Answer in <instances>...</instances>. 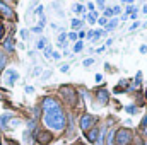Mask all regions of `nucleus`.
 <instances>
[{"instance_id": "1", "label": "nucleus", "mask_w": 147, "mask_h": 145, "mask_svg": "<svg viewBox=\"0 0 147 145\" xmlns=\"http://www.w3.org/2000/svg\"><path fill=\"white\" fill-rule=\"evenodd\" d=\"M43 121L46 123V126H50L53 130H62L65 126V114H63L62 108L51 109V111H45Z\"/></svg>"}, {"instance_id": "2", "label": "nucleus", "mask_w": 147, "mask_h": 145, "mask_svg": "<svg viewBox=\"0 0 147 145\" xmlns=\"http://www.w3.org/2000/svg\"><path fill=\"white\" fill-rule=\"evenodd\" d=\"M60 94L63 96V99L67 101V104H75L77 103V96H75V91H74L70 85H62L60 87Z\"/></svg>"}, {"instance_id": "3", "label": "nucleus", "mask_w": 147, "mask_h": 145, "mask_svg": "<svg viewBox=\"0 0 147 145\" xmlns=\"http://www.w3.org/2000/svg\"><path fill=\"white\" fill-rule=\"evenodd\" d=\"M130 140H132V133H130V130L121 128V130L116 132V137H115L116 145H128L130 144Z\"/></svg>"}, {"instance_id": "4", "label": "nucleus", "mask_w": 147, "mask_h": 145, "mask_svg": "<svg viewBox=\"0 0 147 145\" xmlns=\"http://www.w3.org/2000/svg\"><path fill=\"white\" fill-rule=\"evenodd\" d=\"M53 140V135L50 132H45V130H36V142L39 145H48Z\"/></svg>"}, {"instance_id": "5", "label": "nucleus", "mask_w": 147, "mask_h": 145, "mask_svg": "<svg viewBox=\"0 0 147 145\" xmlns=\"http://www.w3.org/2000/svg\"><path fill=\"white\" fill-rule=\"evenodd\" d=\"M79 125H80V130L87 132V130L91 128V125H94V118H92L91 114H84V116H80V121H79Z\"/></svg>"}, {"instance_id": "6", "label": "nucleus", "mask_w": 147, "mask_h": 145, "mask_svg": "<svg viewBox=\"0 0 147 145\" xmlns=\"http://www.w3.org/2000/svg\"><path fill=\"white\" fill-rule=\"evenodd\" d=\"M57 108H60V104L53 97H45L43 99V109L45 111H51V109H57Z\"/></svg>"}, {"instance_id": "7", "label": "nucleus", "mask_w": 147, "mask_h": 145, "mask_svg": "<svg viewBox=\"0 0 147 145\" xmlns=\"http://www.w3.org/2000/svg\"><path fill=\"white\" fill-rule=\"evenodd\" d=\"M96 97H98L99 104H101V106H105V104H108V99H110V92H108L106 89H99V91L96 92Z\"/></svg>"}, {"instance_id": "8", "label": "nucleus", "mask_w": 147, "mask_h": 145, "mask_svg": "<svg viewBox=\"0 0 147 145\" xmlns=\"http://www.w3.org/2000/svg\"><path fill=\"white\" fill-rule=\"evenodd\" d=\"M17 72L16 70H7L5 72V75H3V80H5V84L7 85H14L16 84V80H17Z\"/></svg>"}, {"instance_id": "9", "label": "nucleus", "mask_w": 147, "mask_h": 145, "mask_svg": "<svg viewBox=\"0 0 147 145\" xmlns=\"http://www.w3.org/2000/svg\"><path fill=\"white\" fill-rule=\"evenodd\" d=\"M86 137H87L89 142H98L99 140V130L98 128H91V130L86 132Z\"/></svg>"}, {"instance_id": "10", "label": "nucleus", "mask_w": 147, "mask_h": 145, "mask_svg": "<svg viewBox=\"0 0 147 145\" xmlns=\"http://www.w3.org/2000/svg\"><path fill=\"white\" fill-rule=\"evenodd\" d=\"M0 12H2V14H5L7 17H14V12H12L5 3H2V2H0Z\"/></svg>"}, {"instance_id": "11", "label": "nucleus", "mask_w": 147, "mask_h": 145, "mask_svg": "<svg viewBox=\"0 0 147 145\" xmlns=\"http://www.w3.org/2000/svg\"><path fill=\"white\" fill-rule=\"evenodd\" d=\"M113 138H115V132H108L105 137V144L106 145H113Z\"/></svg>"}, {"instance_id": "12", "label": "nucleus", "mask_w": 147, "mask_h": 145, "mask_svg": "<svg viewBox=\"0 0 147 145\" xmlns=\"http://www.w3.org/2000/svg\"><path fill=\"white\" fill-rule=\"evenodd\" d=\"M12 48H14V41H12V38H7L5 39V50L7 51H12Z\"/></svg>"}, {"instance_id": "13", "label": "nucleus", "mask_w": 147, "mask_h": 145, "mask_svg": "<svg viewBox=\"0 0 147 145\" xmlns=\"http://www.w3.org/2000/svg\"><path fill=\"white\" fill-rule=\"evenodd\" d=\"M9 119H10V114H3V116L0 118V125H2V126H5V125L9 123Z\"/></svg>"}, {"instance_id": "14", "label": "nucleus", "mask_w": 147, "mask_h": 145, "mask_svg": "<svg viewBox=\"0 0 147 145\" xmlns=\"http://www.w3.org/2000/svg\"><path fill=\"white\" fill-rule=\"evenodd\" d=\"M72 28H74V29H79V28H82V22H80L79 19H74V21H72Z\"/></svg>"}, {"instance_id": "15", "label": "nucleus", "mask_w": 147, "mask_h": 145, "mask_svg": "<svg viewBox=\"0 0 147 145\" xmlns=\"http://www.w3.org/2000/svg\"><path fill=\"white\" fill-rule=\"evenodd\" d=\"M96 17H98V14H96V12L87 15V19H89V22H91V24H94V22H96Z\"/></svg>"}, {"instance_id": "16", "label": "nucleus", "mask_w": 147, "mask_h": 145, "mask_svg": "<svg viewBox=\"0 0 147 145\" xmlns=\"http://www.w3.org/2000/svg\"><path fill=\"white\" fill-rule=\"evenodd\" d=\"M82 50H84V44H82V41H80V43H77V44H75L74 51H75V53H79V51H82Z\"/></svg>"}, {"instance_id": "17", "label": "nucleus", "mask_w": 147, "mask_h": 145, "mask_svg": "<svg viewBox=\"0 0 147 145\" xmlns=\"http://www.w3.org/2000/svg\"><path fill=\"white\" fill-rule=\"evenodd\" d=\"M5 62H7V60H5V55H3V53H0V70L5 67Z\"/></svg>"}, {"instance_id": "18", "label": "nucleus", "mask_w": 147, "mask_h": 145, "mask_svg": "<svg viewBox=\"0 0 147 145\" xmlns=\"http://www.w3.org/2000/svg\"><path fill=\"white\" fill-rule=\"evenodd\" d=\"M45 55H46L48 58H51V56H53V51H51V48H50V46H46V48H45Z\"/></svg>"}, {"instance_id": "19", "label": "nucleus", "mask_w": 147, "mask_h": 145, "mask_svg": "<svg viewBox=\"0 0 147 145\" xmlns=\"http://www.w3.org/2000/svg\"><path fill=\"white\" fill-rule=\"evenodd\" d=\"M106 28H108V31H111V29H115V28H116V21L113 19V21H111V22L108 24V26H106Z\"/></svg>"}, {"instance_id": "20", "label": "nucleus", "mask_w": 147, "mask_h": 145, "mask_svg": "<svg viewBox=\"0 0 147 145\" xmlns=\"http://www.w3.org/2000/svg\"><path fill=\"white\" fill-rule=\"evenodd\" d=\"M113 15H115V14H113V10H110V9H106V10H105V17H106V19H108V17H113Z\"/></svg>"}, {"instance_id": "21", "label": "nucleus", "mask_w": 147, "mask_h": 145, "mask_svg": "<svg viewBox=\"0 0 147 145\" xmlns=\"http://www.w3.org/2000/svg\"><path fill=\"white\" fill-rule=\"evenodd\" d=\"M74 10H75V12H82V10H84V5H82V3H77Z\"/></svg>"}, {"instance_id": "22", "label": "nucleus", "mask_w": 147, "mask_h": 145, "mask_svg": "<svg viewBox=\"0 0 147 145\" xmlns=\"http://www.w3.org/2000/svg\"><path fill=\"white\" fill-rule=\"evenodd\" d=\"M92 63H94V60H92V58H87V60L84 62V67H91Z\"/></svg>"}, {"instance_id": "23", "label": "nucleus", "mask_w": 147, "mask_h": 145, "mask_svg": "<svg viewBox=\"0 0 147 145\" xmlns=\"http://www.w3.org/2000/svg\"><path fill=\"white\" fill-rule=\"evenodd\" d=\"M140 77H142V73L139 72V73H137V77H135V82H134V85H139V84H140Z\"/></svg>"}, {"instance_id": "24", "label": "nucleus", "mask_w": 147, "mask_h": 145, "mask_svg": "<svg viewBox=\"0 0 147 145\" xmlns=\"http://www.w3.org/2000/svg\"><path fill=\"white\" fill-rule=\"evenodd\" d=\"M67 36H69V39H70V41H75V39H77V34H75V33H69Z\"/></svg>"}, {"instance_id": "25", "label": "nucleus", "mask_w": 147, "mask_h": 145, "mask_svg": "<svg viewBox=\"0 0 147 145\" xmlns=\"http://www.w3.org/2000/svg\"><path fill=\"white\" fill-rule=\"evenodd\" d=\"M65 38H67V34H60V38H58V43H60V44H63Z\"/></svg>"}, {"instance_id": "26", "label": "nucleus", "mask_w": 147, "mask_h": 145, "mask_svg": "<svg viewBox=\"0 0 147 145\" xmlns=\"http://www.w3.org/2000/svg\"><path fill=\"white\" fill-rule=\"evenodd\" d=\"M21 38H22V39H26V38H28V31H26V29H22V31H21Z\"/></svg>"}, {"instance_id": "27", "label": "nucleus", "mask_w": 147, "mask_h": 145, "mask_svg": "<svg viewBox=\"0 0 147 145\" xmlns=\"http://www.w3.org/2000/svg\"><path fill=\"white\" fill-rule=\"evenodd\" d=\"M106 22H108V19H106V17H101V19H99V24H101V26H105Z\"/></svg>"}, {"instance_id": "28", "label": "nucleus", "mask_w": 147, "mask_h": 145, "mask_svg": "<svg viewBox=\"0 0 147 145\" xmlns=\"http://www.w3.org/2000/svg\"><path fill=\"white\" fill-rule=\"evenodd\" d=\"M38 48L41 50V48H45V39H41V41H38Z\"/></svg>"}, {"instance_id": "29", "label": "nucleus", "mask_w": 147, "mask_h": 145, "mask_svg": "<svg viewBox=\"0 0 147 145\" xmlns=\"http://www.w3.org/2000/svg\"><path fill=\"white\" fill-rule=\"evenodd\" d=\"M127 111H128V113H135V111H137V108H135V106H128V108H127Z\"/></svg>"}, {"instance_id": "30", "label": "nucleus", "mask_w": 147, "mask_h": 145, "mask_svg": "<svg viewBox=\"0 0 147 145\" xmlns=\"http://www.w3.org/2000/svg\"><path fill=\"white\" fill-rule=\"evenodd\" d=\"M120 12H121L120 7H113V14H120Z\"/></svg>"}, {"instance_id": "31", "label": "nucleus", "mask_w": 147, "mask_h": 145, "mask_svg": "<svg viewBox=\"0 0 147 145\" xmlns=\"http://www.w3.org/2000/svg\"><path fill=\"white\" fill-rule=\"evenodd\" d=\"M140 53H147V46H146V44H142V46H140Z\"/></svg>"}, {"instance_id": "32", "label": "nucleus", "mask_w": 147, "mask_h": 145, "mask_svg": "<svg viewBox=\"0 0 147 145\" xmlns=\"http://www.w3.org/2000/svg\"><path fill=\"white\" fill-rule=\"evenodd\" d=\"M101 80H103V75H101V73H98V75H96V82H101Z\"/></svg>"}, {"instance_id": "33", "label": "nucleus", "mask_w": 147, "mask_h": 145, "mask_svg": "<svg viewBox=\"0 0 147 145\" xmlns=\"http://www.w3.org/2000/svg\"><path fill=\"white\" fill-rule=\"evenodd\" d=\"M33 91H34V89H33V87H29V85H28V87H26V92H28V94H31V92H33Z\"/></svg>"}, {"instance_id": "34", "label": "nucleus", "mask_w": 147, "mask_h": 145, "mask_svg": "<svg viewBox=\"0 0 147 145\" xmlns=\"http://www.w3.org/2000/svg\"><path fill=\"white\" fill-rule=\"evenodd\" d=\"M41 12H43V7L39 5V7H38V9H36V14H39V15H41Z\"/></svg>"}, {"instance_id": "35", "label": "nucleus", "mask_w": 147, "mask_h": 145, "mask_svg": "<svg viewBox=\"0 0 147 145\" xmlns=\"http://www.w3.org/2000/svg\"><path fill=\"white\" fill-rule=\"evenodd\" d=\"M89 9H91V12H92V14L96 12V10H94V3H89Z\"/></svg>"}, {"instance_id": "36", "label": "nucleus", "mask_w": 147, "mask_h": 145, "mask_svg": "<svg viewBox=\"0 0 147 145\" xmlns=\"http://www.w3.org/2000/svg\"><path fill=\"white\" fill-rule=\"evenodd\" d=\"M2 36H3V26L0 24V39H2Z\"/></svg>"}, {"instance_id": "37", "label": "nucleus", "mask_w": 147, "mask_h": 145, "mask_svg": "<svg viewBox=\"0 0 147 145\" xmlns=\"http://www.w3.org/2000/svg\"><path fill=\"white\" fill-rule=\"evenodd\" d=\"M86 36V34H84V31H80V33H79V34H77V38H80V39H82V38Z\"/></svg>"}, {"instance_id": "38", "label": "nucleus", "mask_w": 147, "mask_h": 145, "mask_svg": "<svg viewBox=\"0 0 147 145\" xmlns=\"http://www.w3.org/2000/svg\"><path fill=\"white\" fill-rule=\"evenodd\" d=\"M50 75H51V72H45V75H43V79H48Z\"/></svg>"}, {"instance_id": "39", "label": "nucleus", "mask_w": 147, "mask_h": 145, "mask_svg": "<svg viewBox=\"0 0 147 145\" xmlns=\"http://www.w3.org/2000/svg\"><path fill=\"white\" fill-rule=\"evenodd\" d=\"M142 10H144V12H146V14H147V5H146V7H144V9H142Z\"/></svg>"}, {"instance_id": "40", "label": "nucleus", "mask_w": 147, "mask_h": 145, "mask_svg": "<svg viewBox=\"0 0 147 145\" xmlns=\"http://www.w3.org/2000/svg\"><path fill=\"white\" fill-rule=\"evenodd\" d=\"M144 135H147V128H144Z\"/></svg>"}, {"instance_id": "41", "label": "nucleus", "mask_w": 147, "mask_h": 145, "mask_svg": "<svg viewBox=\"0 0 147 145\" xmlns=\"http://www.w3.org/2000/svg\"><path fill=\"white\" fill-rule=\"evenodd\" d=\"M146 145H147V144H146Z\"/></svg>"}]
</instances>
